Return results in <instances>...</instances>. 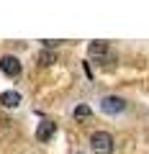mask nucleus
Segmentation results:
<instances>
[{
	"mask_svg": "<svg viewBox=\"0 0 149 154\" xmlns=\"http://www.w3.org/2000/svg\"><path fill=\"white\" fill-rule=\"evenodd\" d=\"M90 146H93L95 154H113V136H110L108 131H95L93 136H90Z\"/></svg>",
	"mask_w": 149,
	"mask_h": 154,
	"instance_id": "f257e3e1",
	"label": "nucleus"
},
{
	"mask_svg": "<svg viewBox=\"0 0 149 154\" xmlns=\"http://www.w3.org/2000/svg\"><path fill=\"white\" fill-rule=\"evenodd\" d=\"M123 108H126V100L118 98V95H105L103 100H100V110L108 116H116V113H123Z\"/></svg>",
	"mask_w": 149,
	"mask_h": 154,
	"instance_id": "f03ea898",
	"label": "nucleus"
},
{
	"mask_svg": "<svg viewBox=\"0 0 149 154\" xmlns=\"http://www.w3.org/2000/svg\"><path fill=\"white\" fill-rule=\"evenodd\" d=\"M0 69L5 72L8 77H18V75H21V62H18V57L5 54L3 59H0Z\"/></svg>",
	"mask_w": 149,
	"mask_h": 154,
	"instance_id": "7ed1b4c3",
	"label": "nucleus"
},
{
	"mask_svg": "<svg viewBox=\"0 0 149 154\" xmlns=\"http://www.w3.org/2000/svg\"><path fill=\"white\" fill-rule=\"evenodd\" d=\"M88 51H90V57H95V59H108V44L105 41H93V44L88 46Z\"/></svg>",
	"mask_w": 149,
	"mask_h": 154,
	"instance_id": "20e7f679",
	"label": "nucleus"
},
{
	"mask_svg": "<svg viewBox=\"0 0 149 154\" xmlns=\"http://www.w3.org/2000/svg\"><path fill=\"white\" fill-rule=\"evenodd\" d=\"M54 131H57V126L51 121H44L39 126V131H36V139H39V141H49L51 136H54Z\"/></svg>",
	"mask_w": 149,
	"mask_h": 154,
	"instance_id": "39448f33",
	"label": "nucleus"
},
{
	"mask_svg": "<svg viewBox=\"0 0 149 154\" xmlns=\"http://www.w3.org/2000/svg\"><path fill=\"white\" fill-rule=\"evenodd\" d=\"M0 103L5 105V108H16V105L21 103V93H16V90H8V93L0 95Z\"/></svg>",
	"mask_w": 149,
	"mask_h": 154,
	"instance_id": "423d86ee",
	"label": "nucleus"
},
{
	"mask_svg": "<svg viewBox=\"0 0 149 154\" xmlns=\"http://www.w3.org/2000/svg\"><path fill=\"white\" fill-rule=\"evenodd\" d=\"M90 113H93V110H90V105H77V108H75V118H77V121L90 118Z\"/></svg>",
	"mask_w": 149,
	"mask_h": 154,
	"instance_id": "0eeeda50",
	"label": "nucleus"
},
{
	"mask_svg": "<svg viewBox=\"0 0 149 154\" xmlns=\"http://www.w3.org/2000/svg\"><path fill=\"white\" fill-rule=\"evenodd\" d=\"M51 62H54V54H51V51H41V54H39V64L41 67L51 64Z\"/></svg>",
	"mask_w": 149,
	"mask_h": 154,
	"instance_id": "6e6552de",
	"label": "nucleus"
}]
</instances>
